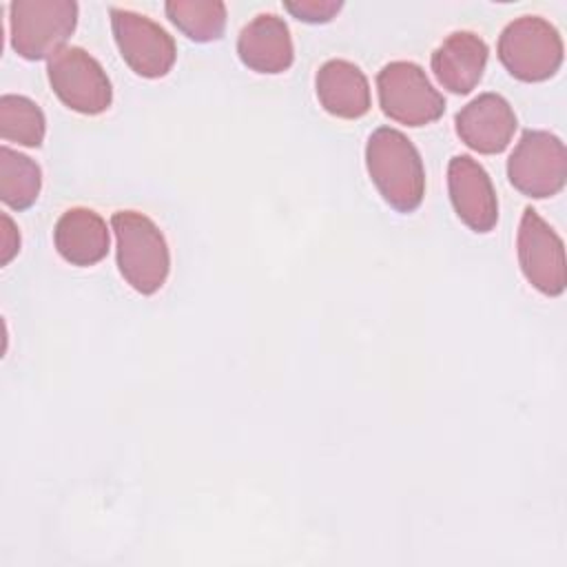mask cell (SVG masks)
<instances>
[{
	"mask_svg": "<svg viewBox=\"0 0 567 567\" xmlns=\"http://www.w3.org/2000/svg\"><path fill=\"white\" fill-rule=\"evenodd\" d=\"M498 58L514 78L543 82L563 64V38L549 20L520 16L501 31Z\"/></svg>",
	"mask_w": 567,
	"mask_h": 567,
	"instance_id": "4",
	"label": "cell"
},
{
	"mask_svg": "<svg viewBox=\"0 0 567 567\" xmlns=\"http://www.w3.org/2000/svg\"><path fill=\"white\" fill-rule=\"evenodd\" d=\"M507 177L523 195L543 199L563 190L567 151L549 131H525L507 159Z\"/></svg>",
	"mask_w": 567,
	"mask_h": 567,
	"instance_id": "6",
	"label": "cell"
},
{
	"mask_svg": "<svg viewBox=\"0 0 567 567\" xmlns=\"http://www.w3.org/2000/svg\"><path fill=\"white\" fill-rule=\"evenodd\" d=\"M117 241V268L140 295L157 292L171 270V252L155 221L137 210H117L111 217Z\"/></svg>",
	"mask_w": 567,
	"mask_h": 567,
	"instance_id": "2",
	"label": "cell"
},
{
	"mask_svg": "<svg viewBox=\"0 0 567 567\" xmlns=\"http://www.w3.org/2000/svg\"><path fill=\"white\" fill-rule=\"evenodd\" d=\"M518 264L525 279L543 295L558 297L567 286L565 246L556 230L527 206L516 235Z\"/></svg>",
	"mask_w": 567,
	"mask_h": 567,
	"instance_id": "8",
	"label": "cell"
},
{
	"mask_svg": "<svg viewBox=\"0 0 567 567\" xmlns=\"http://www.w3.org/2000/svg\"><path fill=\"white\" fill-rule=\"evenodd\" d=\"M365 166L381 197L399 213H412L425 195V171L416 146L396 128H377L365 144Z\"/></svg>",
	"mask_w": 567,
	"mask_h": 567,
	"instance_id": "1",
	"label": "cell"
},
{
	"mask_svg": "<svg viewBox=\"0 0 567 567\" xmlns=\"http://www.w3.org/2000/svg\"><path fill=\"white\" fill-rule=\"evenodd\" d=\"M237 53L257 73H284L295 58L288 24L275 13H259L241 29Z\"/></svg>",
	"mask_w": 567,
	"mask_h": 567,
	"instance_id": "12",
	"label": "cell"
},
{
	"mask_svg": "<svg viewBox=\"0 0 567 567\" xmlns=\"http://www.w3.org/2000/svg\"><path fill=\"white\" fill-rule=\"evenodd\" d=\"M377 91L381 111L405 126H425L445 111L443 95L414 62L396 60L385 64L377 75Z\"/></svg>",
	"mask_w": 567,
	"mask_h": 567,
	"instance_id": "5",
	"label": "cell"
},
{
	"mask_svg": "<svg viewBox=\"0 0 567 567\" xmlns=\"http://www.w3.org/2000/svg\"><path fill=\"white\" fill-rule=\"evenodd\" d=\"M111 27L120 55L137 75L162 78L175 64V40L151 18L113 7Z\"/></svg>",
	"mask_w": 567,
	"mask_h": 567,
	"instance_id": "9",
	"label": "cell"
},
{
	"mask_svg": "<svg viewBox=\"0 0 567 567\" xmlns=\"http://www.w3.org/2000/svg\"><path fill=\"white\" fill-rule=\"evenodd\" d=\"M106 221L91 208H69L53 228L55 250L71 266H93L109 252Z\"/></svg>",
	"mask_w": 567,
	"mask_h": 567,
	"instance_id": "14",
	"label": "cell"
},
{
	"mask_svg": "<svg viewBox=\"0 0 567 567\" xmlns=\"http://www.w3.org/2000/svg\"><path fill=\"white\" fill-rule=\"evenodd\" d=\"M47 133L42 109L24 97L7 93L0 97V137L22 146H40Z\"/></svg>",
	"mask_w": 567,
	"mask_h": 567,
	"instance_id": "18",
	"label": "cell"
},
{
	"mask_svg": "<svg viewBox=\"0 0 567 567\" xmlns=\"http://www.w3.org/2000/svg\"><path fill=\"white\" fill-rule=\"evenodd\" d=\"M487 44L472 31L450 33L432 53V71L443 89L465 95L483 78Z\"/></svg>",
	"mask_w": 567,
	"mask_h": 567,
	"instance_id": "13",
	"label": "cell"
},
{
	"mask_svg": "<svg viewBox=\"0 0 567 567\" xmlns=\"http://www.w3.org/2000/svg\"><path fill=\"white\" fill-rule=\"evenodd\" d=\"M454 122L461 142L483 155L503 153L518 126L514 109L498 93H481L456 113Z\"/></svg>",
	"mask_w": 567,
	"mask_h": 567,
	"instance_id": "11",
	"label": "cell"
},
{
	"mask_svg": "<svg viewBox=\"0 0 567 567\" xmlns=\"http://www.w3.org/2000/svg\"><path fill=\"white\" fill-rule=\"evenodd\" d=\"M73 0H16L9 4L11 47L24 60L53 58L75 31Z\"/></svg>",
	"mask_w": 567,
	"mask_h": 567,
	"instance_id": "3",
	"label": "cell"
},
{
	"mask_svg": "<svg viewBox=\"0 0 567 567\" xmlns=\"http://www.w3.org/2000/svg\"><path fill=\"white\" fill-rule=\"evenodd\" d=\"M317 97L321 106L337 117L357 120L370 111V84L363 71L348 60H328L319 66Z\"/></svg>",
	"mask_w": 567,
	"mask_h": 567,
	"instance_id": "15",
	"label": "cell"
},
{
	"mask_svg": "<svg viewBox=\"0 0 567 567\" xmlns=\"http://www.w3.org/2000/svg\"><path fill=\"white\" fill-rule=\"evenodd\" d=\"M40 186V166L29 155L0 146V199L13 210H24L38 199Z\"/></svg>",
	"mask_w": 567,
	"mask_h": 567,
	"instance_id": "16",
	"label": "cell"
},
{
	"mask_svg": "<svg viewBox=\"0 0 567 567\" xmlns=\"http://www.w3.org/2000/svg\"><path fill=\"white\" fill-rule=\"evenodd\" d=\"M168 20L195 42H213L224 35L226 4L219 0H168Z\"/></svg>",
	"mask_w": 567,
	"mask_h": 567,
	"instance_id": "17",
	"label": "cell"
},
{
	"mask_svg": "<svg viewBox=\"0 0 567 567\" xmlns=\"http://www.w3.org/2000/svg\"><path fill=\"white\" fill-rule=\"evenodd\" d=\"M55 95L73 111L100 115L111 106L113 89L102 64L80 47H64L47 64Z\"/></svg>",
	"mask_w": 567,
	"mask_h": 567,
	"instance_id": "7",
	"label": "cell"
},
{
	"mask_svg": "<svg viewBox=\"0 0 567 567\" xmlns=\"http://www.w3.org/2000/svg\"><path fill=\"white\" fill-rule=\"evenodd\" d=\"M0 221H2V233H0V264L7 266L16 252L20 250V235H18V228L16 224L11 221V217L7 213L0 215Z\"/></svg>",
	"mask_w": 567,
	"mask_h": 567,
	"instance_id": "20",
	"label": "cell"
},
{
	"mask_svg": "<svg viewBox=\"0 0 567 567\" xmlns=\"http://www.w3.org/2000/svg\"><path fill=\"white\" fill-rule=\"evenodd\" d=\"M284 7L303 22H328L332 20L339 9L343 7L339 0H295V2H284Z\"/></svg>",
	"mask_w": 567,
	"mask_h": 567,
	"instance_id": "19",
	"label": "cell"
},
{
	"mask_svg": "<svg viewBox=\"0 0 567 567\" xmlns=\"http://www.w3.org/2000/svg\"><path fill=\"white\" fill-rule=\"evenodd\" d=\"M450 199L461 217L476 233H489L498 221V199L487 171L470 155H456L447 164Z\"/></svg>",
	"mask_w": 567,
	"mask_h": 567,
	"instance_id": "10",
	"label": "cell"
}]
</instances>
